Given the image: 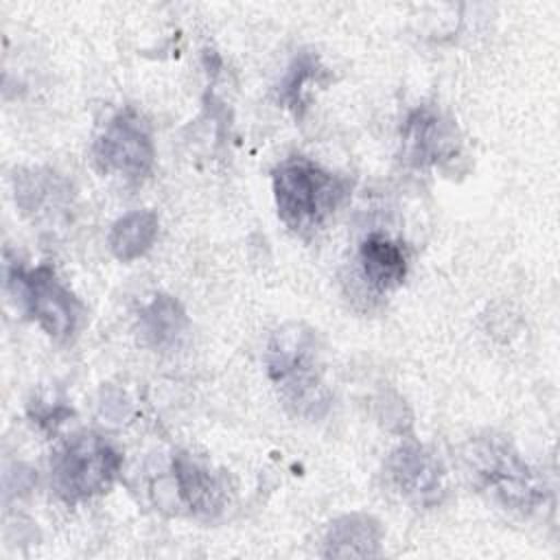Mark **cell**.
I'll return each instance as SVG.
<instances>
[{"label":"cell","instance_id":"6da1fadb","mask_svg":"<svg viewBox=\"0 0 560 560\" xmlns=\"http://www.w3.org/2000/svg\"><path fill=\"white\" fill-rule=\"evenodd\" d=\"M267 372L282 402L300 418L319 420L330 407L315 332L304 324L278 328L267 346Z\"/></svg>","mask_w":560,"mask_h":560},{"label":"cell","instance_id":"7a4b0ae2","mask_svg":"<svg viewBox=\"0 0 560 560\" xmlns=\"http://www.w3.org/2000/svg\"><path fill=\"white\" fill-rule=\"evenodd\" d=\"M278 217L295 234L315 232L346 199L350 182L304 155L282 160L271 173Z\"/></svg>","mask_w":560,"mask_h":560},{"label":"cell","instance_id":"3957f363","mask_svg":"<svg viewBox=\"0 0 560 560\" xmlns=\"http://www.w3.org/2000/svg\"><path fill=\"white\" fill-rule=\"evenodd\" d=\"M464 462L475 483L488 490L505 508L536 512L547 505L549 490L545 481L503 438L486 435L470 440L464 448Z\"/></svg>","mask_w":560,"mask_h":560},{"label":"cell","instance_id":"277c9868","mask_svg":"<svg viewBox=\"0 0 560 560\" xmlns=\"http://www.w3.org/2000/svg\"><path fill=\"white\" fill-rule=\"evenodd\" d=\"M120 453L98 433L72 435L50 462L52 490L66 503H77L101 494L120 470Z\"/></svg>","mask_w":560,"mask_h":560},{"label":"cell","instance_id":"5b68a950","mask_svg":"<svg viewBox=\"0 0 560 560\" xmlns=\"http://www.w3.org/2000/svg\"><path fill=\"white\" fill-rule=\"evenodd\" d=\"M7 287L22 308L57 341L74 335L83 306L77 295L57 278L48 265L24 269L18 262L7 265Z\"/></svg>","mask_w":560,"mask_h":560},{"label":"cell","instance_id":"8992f818","mask_svg":"<svg viewBox=\"0 0 560 560\" xmlns=\"http://www.w3.org/2000/svg\"><path fill=\"white\" fill-rule=\"evenodd\" d=\"M92 158L103 173H120L129 179L144 177L155 162L153 133L147 120L131 107L116 112L96 136Z\"/></svg>","mask_w":560,"mask_h":560},{"label":"cell","instance_id":"52a82bcc","mask_svg":"<svg viewBox=\"0 0 560 560\" xmlns=\"http://www.w3.org/2000/svg\"><path fill=\"white\" fill-rule=\"evenodd\" d=\"M387 472L394 488L420 503H438L446 490V475L440 459L418 442H402L387 459Z\"/></svg>","mask_w":560,"mask_h":560},{"label":"cell","instance_id":"ba28073f","mask_svg":"<svg viewBox=\"0 0 560 560\" xmlns=\"http://www.w3.org/2000/svg\"><path fill=\"white\" fill-rule=\"evenodd\" d=\"M402 155L409 164L440 166L459 155L455 127L429 105L416 107L402 127ZM457 160V158H455Z\"/></svg>","mask_w":560,"mask_h":560},{"label":"cell","instance_id":"9c48e42d","mask_svg":"<svg viewBox=\"0 0 560 560\" xmlns=\"http://www.w3.org/2000/svg\"><path fill=\"white\" fill-rule=\"evenodd\" d=\"M173 479L179 501L201 516H212L225 505V483L206 464L179 453L173 457Z\"/></svg>","mask_w":560,"mask_h":560},{"label":"cell","instance_id":"30bf717a","mask_svg":"<svg viewBox=\"0 0 560 560\" xmlns=\"http://www.w3.org/2000/svg\"><path fill=\"white\" fill-rule=\"evenodd\" d=\"M383 527L363 512L335 518L324 534V558H376L381 556Z\"/></svg>","mask_w":560,"mask_h":560},{"label":"cell","instance_id":"8fae6325","mask_svg":"<svg viewBox=\"0 0 560 560\" xmlns=\"http://www.w3.org/2000/svg\"><path fill=\"white\" fill-rule=\"evenodd\" d=\"M363 278L376 291H392L407 278V254L385 234H370L359 247Z\"/></svg>","mask_w":560,"mask_h":560},{"label":"cell","instance_id":"7c38bea8","mask_svg":"<svg viewBox=\"0 0 560 560\" xmlns=\"http://www.w3.org/2000/svg\"><path fill=\"white\" fill-rule=\"evenodd\" d=\"M138 326L151 348L175 350L188 330V315L179 300L166 293H158L149 304L142 306Z\"/></svg>","mask_w":560,"mask_h":560},{"label":"cell","instance_id":"4fadbf2b","mask_svg":"<svg viewBox=\"0 0 560 560\" xmlns=\"http://www.w3.org/2000/svg\"><path fill=\"white\" fill-rule=\"evenodd\" d=\"M328 79H330L328 68L322 63L319 55L313 50H300L289 63L278 85V103L287 107L295 120H302L308 107L311 88Z\"/></svg>","mask_w":560,"mask_h":560},{"label":"cell","instance_id":"5bb4252c","mask_svg":"<svg viewBox=\"0 0 560 560\" xmlns=\"http://www.w3.org/2000/svg\"><path fill=\"white\" fill-rule=\"evenodd\" d=\"M158 230L160 221L153 210H131L112 223L107 247L120 262H131L153 247Z\"/></svg>","mask_w":560,"mask_h":560}]
</instances>
